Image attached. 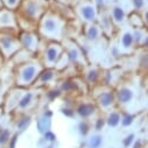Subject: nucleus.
<instances>
[{
    "label": "nucleus",
    "mask_w": 148,
    "mask_h": 148,
    "mask_svg": "<svg viewBox=\"0 0 148 148\" xmlns=\"http://www.w3.org/2000/svg\"><path fill=\"white\" fill-rule=\"evenodd\" d=\"M81 14L88 21H92L96 18V12H95V8L92 6H83V7H81Z\"/></svg>",
    "instance_id": "nucleus-1"
},
{
    "label": "nucleus",
    "mask_w": 148,
    "mask_h": 148,
    "mask_svg": "<svg viewBox=\"0 0 148 148\" xmlns=\"http://www.w3.org/2000/svg\"><path fill=\"white\" fill-rule=\"evenodd\" d=\"M35 73H36V68L33 66V65H28V66L25 68L23 71H22V79H23L25 82L29 83V82H32V79L34 78Z\"/></svg>",
    "instance_id": "nucleus-2"
},
{
    "label": "nucleus",
    "mask_w": 148,
    "mask_h": 148,
    "mask_svg": "<svg viewBox=\"0 0 148 148\" xmlns=\"http://www.w3.org/2000/svg\"><path fill=\"white\" fill-rule=\"evenodd\" d=\"M93 111H95V107H93L91 104H83V105H81V106L77 108L78 114L82 116L83 118L91 116V114L93 113Z\"/></svg>",
    "instance_id": "nucleus-3"
},
{
    "label": "nucleus",
    "mask_w": 148,
    "mask_h": 148,
    "mask_svg": "<svg viewBox=\"0 0 148 148\" xmlns=\"http://www.w3.org/2000/svg\"><path fill=\"white\" fill-rule=\"evenodd\" d=\"M132 98H133V92L130 89L124 88V89L119 90V100L121 103H128Z\"/></svg>",
    "instance_id": "nucleus-4"
},
{
    "label": "nucleus",
    "mask_w": 148,
    "mask_h": 148,
    "mask_svg": "<svg viewBox=\"0 0 148 148\" xmlns=\"http://www.w3.org/2000/svg\"><path fill=\"white\" fill-rule=\"evenodd\" d=\"M99 103H100L103 106H105V107L110 106L111 104L113 103V97H112V95L108 93V92H104V93L99 97Z\"/></svg>",
    "instance_id": "nucleus-5"
},
{
    "label": "nucleus",
    "mask_w": 148,
    "mask_h": 148,
    "mask_svg": "<svg viewBox=\"0 0 148 148\" xmlns=\"http://www.w3.org/2000/svg\"><path fill=\"white\" fill-rule=\"evenodd\" d=\"M43 27H45V29H46L47 32L53 33V32H55V30L57 29V22H56L54 19H47V20H45V22H43Z\"/></svg>",
    "instance_id": "nucleus-6"
},
{
    "label": "nucleus",
    "mask_w": 148,
    "mask_h": 148,
    "mask_svg": "<svg viewBox=\"0 0 148 148\" xmlns=\"http://www.w3.org/2000/svg\"><path fill=\"white\" fill-rule=\"evenodd\" d=\"M119 121H120V117H119V114L116 113V112L111 113V114L108 116V118H107V124H108L111 127H116V126L119 124Z\"/></svg>",
    "instance_id": "nucleus-7"
},
{
    "label": "nucleus",
    "mask_w": 148,
    "mask_h": 148,
    "mask_svg": "<svg viewBox=\"0 0 148 148\" xmlns=\"http://www.w3.org/2000/svg\"><path fill=\"white\" fill-rule=\"evenodd\" d=\"M113 18L114 20L119 23V22H123L124 21V18H125V13L124 11L120 8V7H114L113 10Z\"/></svg>",
    "instance_id": "nucleus-8"
},
{
    "label": "nucleus",
    "mask_w": 148,
    "mask_h": 148,
    "mask_svg": "<svg viewBox=\"0 0 148 148\" xmlns=\"http://www.w3.org/2000/svg\"><path fill=\"white\" fill-rule=\"evenodd\" d=\"M57 54H58V50L56 48H54V47L49 48L47 50V60H48V62H50V63L55 62V60L57 57Z\"/></svg>",
    "instance_id": "nucleus-9"
},
{
    "label": "nucleus",
    "mask_w": 148,
    "mask_h": 148,
    "mask_svg": "<svg viewBox=\"0 0 148 148\" xmlns=\"http://www.w3.org/2000/svg\"><path fill=\"white\" fill-rule=\"evenodd\" d=\"M121 42H123V46H124L125 48H130V47L132 46V43H133V35L130 34V33H126V34L123 36Z\"/></svg>",
    "instance_id": "nucleus-10"
},
{
    "label": "nucleus",
    "mask_w": 148,
    "mask_h": 148,
    "mask_svg": "<svg viewBox=\"0 0 148 148\" xmlns=\"http://www.w3.org/2000/svg\"><path fill=\"white\" fill-rule=\"evenodd\" d=\"M32 93H27V95H25L22 98H21V100L19 101V107H21V108H25V107H27L29 104H30V101H32Z\"/></svg>",
    "instance_id": "nucleus-11"
},
{
    "label": "nucleus",
    "mask_w": 148,
    "mask_h": 148,
    "mask_svg": "<svg viewBox=\"0 0 148 148\" xmlns=\"http://www.w3.org/2000/svg\"><path fill=\"white\" fill-rule=\"evenodd\" d=\"M98 34H99V30L96 26H91L89 29H88V39L89 40H96L98 38Z\"/></svg>",
    "instance_id": "nucleus-12"
},
{
    "label": "nucleus",
    "mask_w": 148,
    "mask_h": 148,
    "mask_svg": "<svg viewBox=\"0 0 148 148\" xmlns=\"http://www.w3.org/2000/svg\"><path fill=\"white\" fill-rule=\"evenodd\" d=\"M0 43H1V47L7 51L12 47V39L8 38V36H4V38L0 39Z\"/></svg>",
    "instance_id": "nucleus-13"
},
{
    "label": "nucleus",
    "mask_w": 148,
    "mask_h": 148,
    "mask_svg": "<svg viewBox=\"0 0 148 148\" xmlns=\"http://www.w3.org/2000/svg\"><path fill=\"white\" fill-rule=\"evenodd\" d=\"M29 123H30V117L25 116L23 118H21L18 121V128L19 130H25V128H27V126L29 125Z\"/></svg>",
    "instance_id": "nucleus-14"
},
{
    "label": "nucleus",
    "mask_w": 148,
    "mask_h": 148,
    "mask_svg": "<svg viewBox=\"0 0 148 148\" xmlns=\"http://www.w3.org/2000/svg\"><path fill=\"white\" fill-rule=\"evenodd\" d=\"M103 140H101V136L100 135H96L93 136L91 140H90V147L91 148H99L100 145H101Z\"/></svg>",
    "instance_id": "nucleus-15"
},
{
    "label": "nucleus",
    "mask_w": 148,
    "mask_h": 148,
    "mask_svg": "<svg viewBox=\"0 0 148 148\" xmlns=\"http://www.w3.org/2000/svg\"><path fill=\"white\" fill-rule=\"evenodd\" d=\"M10 135H11V132L8 130L1 131V133H0V145H5L10 140Z\"/></svg>",
    "instance_id": "nucleus-16"
},
{
    "label": "nucleus",
    "mask_w": 148,
    "mask_h": 148,
    "mask_svg": "<svg viewBox=\"0 0 148 148\" xmlns=\"http://www.w3.org/2000/svg\"><path fill=\"white\" fill-rule=\"evenodd\" d=\"M0 23L1 25H8L12 23V16L8 13H3L0 15Z\"/></svg>",
    "instance_id": "nucleus-17"
},
{
    "label": "nucleus",
    "mask_w": 148,
    "mask_h": 148,
    "mask_svg": "<svg viewBox=\"0 0 148 148\" xmlns=\"http://www.w3.org/2000/svg\"><path fill=\"white\" fill-rule=\"evenodd\" d=\"M132 123H133V116H131V114H125L124 118H123V120H121L123 126L127 127V126L132 125Z\"/></svg>",
    "instance_id": "nucleus-18"
},
{
    "label": "nucleus",
    "mask_w": 148,
    "mask_h": 148,
    "mask_svg": "<svg viewBox=\"0 0 148 148\" xmlns=\"http://www.w3.org/2000/svg\"><path fill=\"white\" fill-rule=\"evenodd\" d=\"M26 8H27V13H28L29 15H34V14L36 13V11H38V7H36V5L33 4V3H29V4L26 6Z\"/></svg>",
    "instance_id": "nucleus-19"
},
{
    "label": "nucleus",
    "mask_w": 148,
    "mask_h": 148,
    "mask_svg": "<svg viewBox=\"0 0 148 148\" xmlns=\"http://www.w3.org/2000/svg\"><path fill=\"white\" fill-rule=\"evenodd\" d=\"M54 77V73L51 71H46L45 73H42L41 76V81L42 82H48V81H51Z\"/></svg>",
    "instance_id": "nucleus-20"
},
{
    "label": "nucleus",
    "mask_w": 148,
    "mask_h": 148,
    "mask_svg": "<svg viewBox=\"0 0 148 148\" xmlns=\"http://www.w3.org/2000/svg\"><path fill=\"white\" fill-rule=\"evenodd\" d=\"M22 41H23V45H25V46L32 47V45H33V42H34V39H33L32 35H25Z\"/></svg>",
    "instance_id": "nucleus-21"
},
{
    "label": "nucleus",
    "mask_w": 148,
    "mask_h": 148,
    "mask_svg": "<svg viewBox=\"0 0 148 148\" xmlns=\"http://www.w3.org/2000/svg\"><path fill=\"white\" fill-rule=\"evenodd\" d=\"M78 128H79V133L82 135H86L88 132H89V126H88L86 123H81L79 126H78Z\"/></svg>",
    "instance_id": "nucleus-22"
},
{
    "label": "nucleus",
    "mask_w": 148,
    "mask_h": 148,
    "mask_svg": "<svg viewBox=\"0 0 148 148\" xmlns=\"http://www.w3.org/2000/svg\"><path fill=\"white\" fill-rule=\"evenodd\" d=\"M69 58L72 62H76L78 60V51H77V49H71L69 51Z\"/></svg>",
    "instance_id": "nucleus-23"
},
{
    "label": "nucleus",
    "mask_w": 148,
    "mask_h": 148,
    "mask_svg": "<svg viewBox=\"0 0 148 148\" xmlns=\"http://www.w3.org/2000/svg\"><path fill=\"white\" fill-rule=\"evenodd\" d=\"M133 140H134V135H133V134L127 135V136L124 139V146H125V147H130V146L132 145Z\"/></svg>",
    "instance_id": "nucleus-24"
},
{
    "label": "nucleus",
    "mask_w": 148,
    "mask_h": 148,
    "mask_svg": "<svg viewBox=\"0 0 148 148\" xmlns=\"http://www.w3.org/2000/svg\"><path fill=\"white\" fill-rule=\"evenodd\" d=\"M97 79V71L96 70H91L88 73V81L89 82H95Z\"/></svg>",
    "instance_id": "nucleus-25"
},
{
    "label": "nucleus",
    "mask_w": 148,
    "mask_h": 148,
    "mask_svg": "<svg viewBox=\"0 0 148 148\" xmlns=\"http://www.w3.org/2000/svg\"><path fill=\"white\" fill-rule=\"evenodd\" d=\"M45 139L48 140V141H55V140H56V135H55L53 132L47 131V132L45 133Z\"/></svg>",
    "instance_id": "nucleus-26"
},
{
    "label": "nucleus",
    "mask_w": 148,
    "mask_h": 148,
    "mask_svg": "<svg viewBox=\"0 0 148 148\" xmlns=\"http://www.w3.org/2000/svg\"><path fill=\"white\" fill-rule=\"evenodd\" d=\"M62 113L65 114L66 117H72L73 116V111L72 110H69V108H63L62 110Z\"/></svg>",
    "instance_id": "nucleus-27"
},
{
    "label": "nucleus",
    "mask_w": 148,
    "mask_h": 148,
    "mask_svg": "<svg viewBox=\"0 0 148 148\" xmlns=\"http://www.w3.org/2000/svg\"><path fill=\"white\" fill-rule=\"evenodd\" d=\"M134 1V6L136 8H141L143 6V0H133Z\"/></svg>",
    "instance_id": "nucleus-28"
},
{
    "label": "nucleus",
    "mask_w": 148,
    "mask_h": 148,
    "mask_svg": "<svg viewBox=\"0 0 148 148\" xmlns=\"http://www.w3.org/2000/svg\"><path fill=\"white\" fill-rule=\"evenodd\" d=\"M103 126H104V121H103V120H100V119H99V120H97L96 130H98V131H99V130H101V128H103Z\"/></svg>",
    "instance_id": "nucleus-29"
},
{
    "label": "nucleus",
    "mask_w": 148,
    "mask_h": 148,
    "mask_svg": "<svg viewBox=\"0 0 148 148\" xmlns=\"http://www.w3.org/2000/svg\"><path fill=\"white\" fill-rule=\"evenodd\" d=\"M57 96H60V91H51V92L49 93V98H51V99L56 98Z\"/></svg>",
    "instance_id": "nucleus-30"
},
{
    "label": "nucleus",
    "mask_w": 148,
    "mask_h": 148,
    "mask_svg": "<svg viewBox=\"0 0 148 148\" xmlns=\"http://www.w3.org/2000/svg\"><path fill=\"white\" fill-rule=\"evenodd\" d=\"M18 140V134H15L13 138H12V141H11V148H15V142Z\"/></svg>",
    "instance_id": "nucleus-31"
},
{
    "label": "nucleus",
    "mask_w": 148,
    "mask_h": 148,
    "mask_svg": "<svg viewBox=\"0 0 148 148\" xmlns=\"http://www.w3.org/2000/svg\"><path fill=\"white\" fill-rule=\"evenodd\" d=\"M16 1H18V0H6L7 5H10V6H14L16 4Z\"/></svg>",
    "instance_id": "nucleus-32"
},
{
    "label": "nucleus",
    "mask_w": 148,
    "mask_h": 148,
    "mask_svg": "<svg viewBox=\"0 0 148 148\" xmlns=\"http://www.w3.org/2000/svg\"><path fill=\"white\" fill-rule=\"evenodd\" d=\"M62 88H63V89H64V90H69V89H70V88H71V84H70V83H69V82H68V83H64V84H63V86H62Z\"/></svg>",
    "instance_id": "nucleus-33"
},
{
    "label": "nucleus",
    "mask_w": 148,
    "mask_h": 148,
    "mask_svg": "<svg viewBox=\"0 0 148 148\" xmlns=\"http://www.w3.org/2000/svg\"><path fill=\"white\" fill-rule=\"evenodd\" d=\"M140 39H141V34H140V33H135V40L139 41Z\"/></svg>",
    "instance_id": "nucleus-34"
},
{
    "label": "nucleus",
    "mask_w": 148,
    "mask_h": 148,
    "mask_svg": "<svg viewBox=\"0 0 148 148\" xmlns=\"http://www.w3.org/2000/svg\"><path fill=\"white\" fill-rule=\"evenodd\" d=\"M140 146H141V142H140V141H136V142L134 143V146H133V147H134V148H139Z\"/></svg>",
    "instance_id": "nucleus-35"
},
{
    "label": "nucleus",
    "mask_w": 148,
    "mask_h": 148,
    "mask_svg": "<svg viewBox=\"0 0 148 148\" xmlns=\"http://www.w3.org/2000/svg\"><path fill=\"white\" fill-rule=\"evenodd\" d=\"M96 1H97V4H98V5H103L104 0H96Z\"/></svg>",
    "instance_id": "nucleus-36"
},
{
    "label": "nucleus",
    "mask_w": 148,
    "mask_h": 148,
    "mask_svg": "<svg viewBox=\"0 0 148 148\" xmlns=\"http://www.w3.org/2000/svg\"><path fill=\"white\" fill-rule=\"evenodd\" d=\"M145 19H146V22L148 23V12H146V14H145Z\"/></svg>",
    "instance_id": "nucleus-37"
},
{
    "label": "nucleus",
    "mask_w": 148,
    "mask_h": 148,
    "mask_svg": "<svg viewBox=\"0 0 148 148\" xmlns=\"http://www.w3.org/2000/svg\"><path fill=\"white\" fill-rule=\"evenodd\" d=\"M145 45L148 47V36H147V39H146V41H145Z\"/></svg>",
    "instance_id": "nucleus-38"
},
{
    "label": "nucleus",
    "mask_w": 148,
    "mask_h": 148,
    "mask_svg": "<svg viewBox=\"0 0 148 148\" xmlns=\"http://www.w3.org/2000/svg\"><path fill=\"white\" fill-rule=\"evenodd\" d=\"M113 54H114V56H117V49L116 48L113 49Z\"/></svg>",
    "instance_id": "nucleus-39"
},
{
    "label": "nucleus",
    "mask_w": 148,
    "mask_h": 148,
    "mask_svg": "<svg viewBox=\"0 0 148 148\" xmlns=\"http://www.w3.org/2000/svg\"><path fill=\"white\" fill-rule=\"evenodd\" d=\"M0 133H1V126H0Z\"/></svg>",
    "instance_id": "nucleus-40"
},
{
    "label": "nucleus",
    "mask_w": 148,
    "mask_h": 148,
    "mask_svg": "<svg viewBox=\"0 0 148 148\" xmlns=\"http://www.w3.org/2000/svg\"><path fill=\"white\" fill-rule=\"evenodd\" d=\"M49 148H51V147H49Z\"/></svg>",
    "instance_id": "nucleus-41"
}]
</instances>
